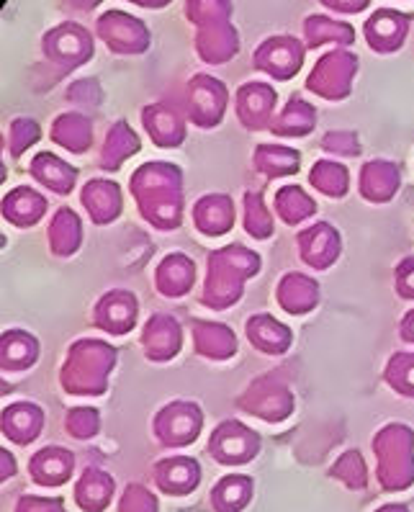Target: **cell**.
<instances>
[{"label": "cell", "mask_w": 414, "mask_h": 512, "mask_svg": "<svg viewBox=\"0 0 414 512\" xmlns=\"http://www.w3.org/2000/svg\"><path fill=\"white\" fill-rule=\"evenodd\" d=\"M142 217L160 229L180 224V170L168 163H147L132 181Z\"/></svg>", "instance_id": "obj_1"}, {"label": "cell", "mask_w": 414, "mask_h": 512, "mask_svg": "<svg viewBox=\"0 0 414 512\" xmlns=\"http://www.w3.org/2000/svg\"><path fill=\"white\" fill-rule=\"evenodd\" d=\"M260 268L258 253H250L240 245H229L224 250H216L209 258V278L201 296V304L211 309H224L229 304H237L242 296V284L255 276Z\"/></svg>", "instance_id": "obj_2"}, {"label": "cell", "mask_w": 414, "mask_h": 512, "mask_svg": "<svg viewBox=\"0 0 414 512\" xmlns=\"http://www.w3.org/2000/svg\"><path fill=\"white\" fill-rule=\"evenodd\" d=\"M116 363V350L101 340H80L72 345L70 358L62 368V386L67 392L78 394L83 386V394H96L93 384L96 381L98 389H106V374H111V368Z\"/></svg>", "instance_id": "obj_3"}, {"label": "cell", "mask_w": 414, "mask_h": 512, "mask_svg": "<svg viewBox=\"0 0 414 512\" xmlns=\"http://www.w3.org/2000/svg\"><path fill=\"white\" fill-rule=\"evenodd\" d=\"M355 70H358V57L355 55H350L345 49L327 52L306 80V88L327 98V101H340L350 93V80H353Z\"/></svg>", "instance_id": "obj_4"}, {"label": "cell", "mask_w": 414, "mask_h": 512, "mask_svg": "<svg viewBox=\"0 0 414 512\" xmlns=\"http://www.w3.org/2000/svg\"><path fill=\"white\" fill-rule=\"evenodd\" d=\"M201 410L193 402H173L162 407L155 417V435L160 446L180 448L188 446L201 433Z\"/></svg>", "instance_id": "obj_5"}, {"label": "cell", "mask_w": 414, "mask_h": 512, "mask_svg": "<svg viewBox=\"0 0 414 512\" xmlns=\"http://www.w3.org/2000/svg\"><path fill=\"white\" fill-rule=\"evenodd\" d=\"M260 451V438L242 422L227 420L211 433L209 453L224 466L247 464Z\"/></svg>", "instance_id": "obj_6"}, {"label": "cell", "mask_w": 414, "mask_h": 512, "mask_svg": "<svg viewBox=\"0 0 414 512\" xmlns=\"http://www.w3.org/2000/svg\"><path fill=\"white\" fill-rule=\"evenodd\" d=\"M98 34L116 55H142L150 47V34L142 21L132 19L129 13L108 11L98 19Z\"/></svg>", "instance_id": "obj_7"}, {"label": "cell", "mask_w": 414, "mask_h": 512, "mask_svg": "<svg viewBox=\"0 0 414 512\" xmlns=\"http://www.w3.org/2000/svg\"><path fill=\"white\" fill-rule=\"evenodd\" d=\"M44 55L70 70L93 57V39L83 26L62 24L44 37Z\"/></svg>", "instance_id": "obj_8"}, {"label": "cell", "mask_w": 414, "mask_h": 512, "mask_svg": "<svg viewBox=\"0 0 414 512\" xmlns=\"http://www.w3.org/2000/svg\"><path fill=\"white\" fill-rule=\"evenodd\" d=\"M252 62L258 70L273 75L276 80H288L299 73L301 62H304V47L294 37L265 39Z\"/></svg>", "instance_id": "obj_9"}, {"label": "cell", "mask_w": 414, "mask_h": 512, "mask_svg": "<svg viewBox=\"0 0 414 512\" xmlns=\"http://www.w3.org/2000/svg\"><path fill=\"white\" fill-rule=\"evenodd\" d=\"M227 88L211 75H196L191 80V121L196 127H214L227 109Z\"/></svg>", "instance_id": "obj_10"}, {"label": "cell", "mask_w": 414, "mask_h": 512, "mask_svg": "<svg viewBox=\"0 0 414 512\" xmlns=\"http://www.w3.org/2000/svg\"><path fill=\"white\" fill-rule=\"evenodd\" d=\"M204 6L211 19V26H204V29L211 31L206 42H198V55L204 62H211V65L227 62L229 57L237 55V34H234L227 21L229 6L227 3H204Z\"/></svg>", "instance_id": "obj_11"}, {"label": "cell", "mask_w": 414, "mask_h": 512, "mask_svg": "<svg viewBox=\"0 0 414 512\" xmlns=\"http://www.w3.org/2000/svg\"><path fill=\"white\" fill-rule=\"evenodd\" d=\"M366 42L371 44L373 52H396L404 44L409 31V16L394 11V8H381L366 21Z\"/></svg>", "instance_id": "obj_12"}, {"label": "cell", "mask_w": 414, "mask_h": 512, "mask_svg": "<svg viewBox=\"0 0 414 512\" xmlns=\"http://www.w3.org/2000/svg\"><path fill=\"white\" fill-rule=\"evenodd\" d=\"M237 116H240L242 127L247 129H263L273 124V106H276V91L265 83H245L237 91Z\"/></svg>", "instance_id": "obj_13"}, {"label": "cell", "mask_w": 414, "mask_h": 512, "mask_svg": "<svg viewBox=\"0 0 414 512\" xmlns=\"http://www.w3.org/2000/svg\"><path fill=\"white\" fill-rule=\"evenodd\" d=\"M96 325L108 335H126L137 325V299L129 291H108L96 304Z\"/></svg>", "instance_id": "obj_14"}, {"label": "cell", "mask_w": 414, "mask_h": 512, "mask_svg": "<svg viewBox=\"0 0 414 512\" xmlns=\"http://www.w3.org/2000/svg\"><path fill=\"white\" fill-rule=\"evenodd\" d=\"M299 253L306 266L317 268V271L330 268L337 260V255H340V235H337V229H332L330 224L324 222L304 229L299 235Z\"/></svg>", "instance_id": "obj_15"}, {"label": "cell", "mask_w": 414, "mask_h": 512, "mask_svg": "<svg viewBox=\"0 0 414 512\" xmlns=\"http://www.w3.org/2000/svg\"><path fill=\"white\" fill-rule=\"evenodd\" d=\"M144 353L150 361H170L180 350V327L168 314H155L144 327Z\"/></svg>", "instance_id": "obj_16"}, {"label": "cell", "mask_w": 414, "mask_h": 512, "mask_svg": "<svg viewBox=\"0 0 414 512\" xmlns=\"http://www.w3.org/2000/svg\"><path fill=\"white\" fill-rule=\"evenodd\" d=\"M201 482V469L193 458L178 456V458H168V461H160L155 466V484L162 489L165 494H188L198 487Z\"/></svg>", "instance_id": "obj_17"}, {"label": "cell", "mask_w": 414, "mask_h": 512, "mask_svg": "<svg viewBox=\"0 0 414 512\" xmlns=\"http://www.w3.org/2000/svg\"><path fill=\"white\" fill-rule=\"evenodd\" d=\"M193 222L196 227L209 237H219L229 232L234 224V204L229 196L214 193V196H204L193 206Z\"/></svg>", "instance_id": "obj_18"}, {"label": "cell", "mask_w": 414, "mask_h": 512, "mask_svg": "<svg viewBox=\"0 0 414 512\" xmlns=\"http://www.w3.org/2000/svg\"><path fill=\"white\" fill-rule=\"evenodd\" d=\"M72 466H75V458L65 448H44V451L36 453L29 464V474L34 476L36 484H44V487H60L70 479Z\"/></svg>", "instance_id": "obj_19"}, {"label": "cell", "mask_w": 414, "mask_h": 512, "mask_svg": "<svg viewBox=\"0 0 414 512\" xmlns=\"http://www.w3.org/2000/svg\"><path fill=\"white\" fill-rule=\"evenodd\" d=\"M193 343L201 356L211 358V361H227L237 350V340H234V332L227 325H219V322H204L193 320Z\"/></svg>", "instance_id": "obj_20"}, {"label": "cell", "mask_w": 414, "mask_h": 512, "mask_svg": "<svg viewBox=\"0 0 414 512\" xmlns=\"http://www.w3.org/2000/svg\"><path fill=\"white\" fill-rule=\"evenodd\" d=\"M142 121L157 147H178L183 142V137H186L183 119L175 114V109L165 106V103L147 106L142 114Z\"/></svg>", "instance_id": "obj_21"}, {"label": "cell", "mask_w": 414, "mask_h": 512, "mask_svg": "<svg viewBox=\"0 0 414 512\" xmlns=\"http://www.w3.org/2000/svg\"><path fill=\"white\" fill-rule=\"evenodd\" d=\"M399 188V168L384 160H373L360 170V193L373 204H384Z\"/></svg>", "instance_id": "obj_22"}, {"label": "cell", "mask_w": 414, "mask_h": 512, "mask_svg": "<svg viewBox=\"0 0 414 512\" xmlns=\"http://www.w3.org/2000/svg\"><path fill=\"white\" fill-rule=\"evenodd\" d=\"M83 206L96 224H108L119 217L121 191L114 181L96 178L83 188Z\"/></svg>", "instance_id": "obj_23"}, {"label": "cell", "mask_w": 414, "mask_h": 512, "mask_svg": "<svg viewBox=\"0 0 414 512\" xmlns=\"http://www.w3.org/2000/svg\"><path fill=\"white\" fill-rule=\"evenodd\" d=\"M319 286L314 278H306L304 273H286L278 284V304L288 314H306L317 307Z\"/></svg>", "instance_id": "obj_24"}, {"label": "cell", "mask_w": 414, "mask_h": 512, "mask_svg": "<svg viewBox=\"0 0 414 512\" xmlns=\"http://www.w3.org/2000/svg\"><path fill=\"white\" fill-rule=\"evenodd\" d=\"M44 412L36 404H11L3 410V435L11 438L13 443H31L36 435L42 433Z\"/></svg>", "instance_id": "obj_25"}, {"label": "cell", "mask_w": 414, "mask_h": 512, "mask_svg": "<svg viewBox=\"0 0 414 512\" xmlns=\"http://www.w3.org/2000/svg\"><path fill=\"white\" fill-rule=\"evenodd\" d=\"M247 338H250V345L263 353L281 356L291 345V330L283 322L273 320L270 314H255L252 320H247Z\"/></svg>", "instance_id": "obj_26"}, {"label": "cell", "mask_w": 414, "mask_h": 512, "mask_svg": "<svg viewBox=\"0 0 414 512\" xmlns=\"http://www.w3.org/2000/svg\"><path fill=\"white\" fill-rule=\"evenodd\" d=\"M193 276H196V268H193V263L186 258V255H180V253L168 255V258L162 260L155 271L157 291L165 296H173V299L175 296L188 294L193 281H196Z\"/></svg>", "instance_id": "obj_27"}, {"label": "cell", "mask_w": 414, "mask_h": 512, "mask_svg": "<svg viewBox=\"0 0 414 512\" xmlns=\"http://www.w3.org/2000/svg\"><path fill=\"white\" fill-rule=\"evenodd\" d=\"M44 211H47V199L31 188H16L3 199V217L16 227H31L44 217Z\"/></svg>", "instance_id": "obj_28"}, {"label": "cell", "mask_w": 414, "mask_h": 512, "mask_svg": "<svg viewBox=\"0 0 414 512\" xmlns=\"http://www.w3.org/2000/svg\"><path fill=\"white\" fill-rule=\"evenodd\" d=\"M31 175L36 181L47 186L54 193H70L75 186V168H70L67 163H62L60 157L52 155V152H42L31 160Z\"/></svg>", "instance_id": "obj_29"}, {"label": "cell", "mask_w": 414, "mask_h": 512, "mask_svg": "<svg viewBox=\"0 0 414 512\" xmlns=\"http://www.w3.org/2000/svg\"><path fill=\"white\" fill-rule=\"evenodd\" d=\"M36 356H39V343L31 338L29 332H3V348H0L3 371H24V368H31L36 363Z\"/></svg>", "instance_id": "obj_30"}, {"label": "cell", "mask_w": 414, "mask_h": 512, "mask_svg": "<svg viewBox=\"0 0 414 512\" xmlns=\"http://www.w3.org/2000/svg\"><path fill=\"white\" fill-rule=\"evenodd\" d=\"M314 124H317V111L301 98H291L283 114L273 119L270 132L278 134V137H306L314 129Z\"/></svg>", "instance_id": "obj_31"}, {"label": "cell", "mask_w": 414, "mask_h": 512, "mask_svg": "<svg viewBox=\"0 0 414 512\" xmlns=\"http://www.w3.org/2000/svg\"><path fill=\"white\" fill-rule=\"evenodd\" d=\"M114 494V479L98 469H88L75 487V500L85 512H101Z\"/></svg>", "instance_id": "obj_32"}, {"label": "cell", "mask_w": 414, "mask_h": 512, "mask_svg": "<svg viewBox=\"0 0 414 512\" xmlns=\"http://www.w3.org/2000/svg\"><path fill=\"white\" fill-rule=\"evenodd\" d=\"M52 139L70 152H85L90 147V121L83 114H62L52 124Z\"/></svg>", "instance_id": "obj_33"}, {"label": "cell", "mask_w": 414, "mask_h": 512, "mask_svg": "<svg viewBox=\"0 0 414 512\" xmlns=\"http://www.w3.org/2000/svg\"><path fill=\"white\" fill-rule=\"evenodd\" d=\"M134 152H139L137 134L129 129V124H126V121H116V127L108 132L106 145H103L101 168H108V170L119 168L126 157H132Z\"/></svg>", "instance_id": "obj_34"}, {"label": "cell", "mask_w": 414, "mask_h": 512, "mask_svg": "<svg viewBox=\"0 0 414 512\" xmlns=\"http://www.w3.org/2000/svg\"><path fill=\"white\" fill-rule=\"evenodd\" d=\"M252 494V479L247 476H224L211 492L216 512H240Z\"/></svg>", "instance_id": "obj_35"}, {"label": "cell", "mask_w": 414, "mask_h": 512, "mask_svg": "<svg viewBox=\"0 0 414 512\" xmlns=\"http://www.w3.org/2000/svg\"><path fill=\"white\" fill-rule=\"evenodd\" d=\"M301 155L288 147H273L260 145L255 152V168L265 173L268 178H281V175H291L299 170Z\"/></svg>", "instance_id": "obj_36"}, {"label": "cell", "mask_w": 414, "mask_h": 512, "mask_svg": "<svg viewBox=\"0 0 414 512\" xmlns=\"http://www.w3.org/2000/svg\"><path fill=\"white\" fill-rule=\"evenodd\" d=\"M49 245L57 255H72L80 245V219L75 217V211L62 206L57 211V217L52 219V229H49Z\"/></svg>", "instance_id": "obj_37"}, {"label": "cell", "mask_w": 414, "mask_h": 512, "mask_svg": "<svg viewBox=\"0 0 414 512\" xmlns=\"http://www.w3.org/2000/svg\"><path fill=\"white\" fill-rule=\"evenodd\" d=\"M306 34V47L317 49L324 42L335 44H350L353 42V29L348 24H337V21L324 19V16H309L304 24Z\"/></svg>", "instance_id": "obj_38"}, {"label": "cell", "mask_w": 414, "mask_h": 512, "mask_svg": "<svg viewBox=\"0 0 414 512\" xmlns=\"http://www.w3.org/2000/svg\"><path fill=\"white\" fill-rule=\"evenodd\" d=\"M276 211L281 214V219L286 224H299L304 222V219L312 217L314 211H317V204L306 196L304 188L286 186L278 191Z\"/></svg>", "instance_id": "obj_39"}, {"label": "cell", "mask_w": 414, "mask_h": 512, "mask_svg": "<svg viewBox=\"0 0 414 512\" xmlns=\"http://www.w3.org/2000/svg\"><path fill=\"white\" fill-rule=\"evenodd\" d=\"M309 181H312V186L319 188L324 196H330V199H342L350 186L348 170L337 163H330V160H319L312 168V173H309Z\"/></svg>", "instance_id": "obj_40"}, {"label": "cell", "mask_w": 414, "mask_h": 512, "mask_svg": "<svg viewBox=\"0 0 414 512\" xmlns=\"http://www.w3.org/2000/svg\"><path fill=\"white\" fill-rule=\"evenodd\" d=\"M384 376L396 394L414 397V353H394Z\"/></svg>", "instance_id": "obj_41"}, {"label": "cell", "mask_w": 414, "mask_h": 512, "mask_svg": "<svg viewBox=\"0 0 414 512\" xmlns=\"http://www.w3.org/2000/svg\"><path fill=\"white\" fill-rule=\"evenodd\" d=\"M245 229L250 232L252 237H258V240H265L273 232V219H270L268 209L263 206V196L260 193H245Z\"/></svg>", "instance_id": "obj_42"}, {"label": "cell", "mask_w": 414, "mask_h": 512, "mask_svg": "<svg viewBox=\"0 0 414 512\" xmlns=\"http://www.w3.org/2000/svg\"><path fill=\"white\" fill-rule=\"evenodd\" d=\"M65 430L75 438H90L98 433V412L88 410V407H78V410L67 412Z\"/></svg>", "instance_id": "obj_43"}, {"label": "cell", "mask_w": 414, "mask_h": 512, "mask_svg": "<svg viewBox=\"0 0 414 512\" xmlns=\"http://www.w3.org/2000/svg\"><path fill=\"white\" fill-rule=\"evenodd\" d=\"M39 139V124L31 119H16L11 124V132H8V142H11L13 155H21L24 147L34 145Z\"/></svg>", "instance_id": "obj_44"}, {"label": "cell", "mask_w": 414, "mask_h": 512, "mask_svg": "<svg viewBox=\"0 0 414 512\" xmlns=\"http://www.w3.org/2000/svg\"><path fill=\"white\" fill-rule=\"evenodd\" d=\"M119 512H157L155 494L147 492V489L139 487V484H134V487L126 489Z\"/></svg>", "instance_id": "obj_45"}, {"label": "cell", "mask_w": 414, "mask_h": 512, "mask_svg": "<svg viewBox=\"0 0 414 512\" xmlns=\"http://www.w3.org/2000/svg\"><path fill=\"white\" fill-rule=\"evenodd\" d=\"M322 150L332 155H360V142L353 132H330L322 139Z\"/></svg>", "instance_id": "obj_46"}, {"label": "cell", "mask_w": 414, "mask_h": 512, "mask_svg": "<svg viewBox=\"0 0 414 512\" xmlns=\"http://www.w3.org/2000/svg\"><path fill=\"white\" fill-rule=\"evenodd\" d=\"M396 291L402 294V299H414V258H404L396 268Z\"/></svg>", "instance_id": "obj_47"}, {"label": "cell", "mask_w": 414, "mask_h": 512, "mask_svg": "<svg viewBox=\"0 0 414 512\" xmlns=\"http://www.w3.org/2000/svg\"><path fill=\"white\" fill-rule=\"evenodd\" d=\"M399 335H402V340H407V343H414V309L404 314L402 325H399Z\"/></svg>", "instance_id": "obj_48"}, {"label": "cell", "mask_w": 414, "mask_h": 512, "mask_svg": "<svg viewBox=\"0 0 414 512\" xmlns=\"http://www.w3.org/2000/svg\"><path fill=\"white\" fill-rule=\"evenodd\" d=\"M324 6H332L335 11H348V13H358L368 6V3H324Z\"/></svg>", "instance_id": "obj_49"}, {"label": "cell", "mask_w": 414, "mask_h": 512, "mask_svg": "<svg viewBox=\"0 0 414 512\" xmlns=\"http://www.w3.org/2000/svg\"><path fill=\"white\" fill-rule=\"evenodd\" d=\"M0 458H3V479H6V476H13L16 466H13V456H11V453H8L6 448H3V451H0Z\"/></svg>", "instance_id": "obj_50"}, {"label": "cell", "mask_w": 414, "mask_h": 512, "mask_svg": "<svg viewBox=\"0 0 414 512\" xmlns=\"http://www.w3.org/2000/svg\"><path fill=\"white\" fill-rule=\"evenodd\" d=\"M378 512H409V510H407V507H402V505H386V507H381Z\"/></svg>", "instance_id": "obj_51"}]
</instances>
